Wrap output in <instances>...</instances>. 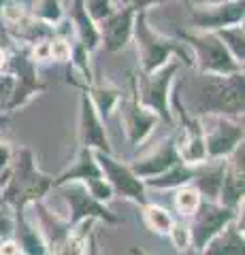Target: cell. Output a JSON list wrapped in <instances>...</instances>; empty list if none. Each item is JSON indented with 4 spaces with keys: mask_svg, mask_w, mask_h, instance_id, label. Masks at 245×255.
I'll return each instance as SVG.
<instances>
[{
    "mask_svg": "<svg viewBox=\"0 0 245 255\" xmlns=\"http://www.w3.org/2000/svg\"><path fill=\"white\" fill-rule=\"evenodd\" d=\"M188 98L196 115L243 117V73L226 77L201 73L190 83Z\"/></svg>",
    "mask_w": 245,
    "mask_h": 255,
    "instance_id": "6da1fadb",
    "label": "cell"
},
{
    "mask_svg": "<svg viewBox=\"0 0 245 255\" xmlns=\"http://www.w3.org/2000/svg\"><path fill=\"white\" fill-rule=\"evenodd\" d=\"M53 187V179L36 168L30 149H21L13 157L11 172L2 185V200L11 209H26L28 204L41 202V198Z\"/></svg>",
    "mask_w": 245,
    "mask_h": 255,
    "instance_id": "7a4b0ae2",
    "label": "cell"
},
{
    "mask_svg": "<svg viewBox=\"0 0 245 255\" xmlns=\"http://www.w3.org/2000/svg\"><path fill=\"white\" fill-rule=\"evenodd\" d=\"M132 34L137 36V51L141 55V68H143V75L156 73L158 68H162L164 64L169 62V58L173 53L179 55L184 62L194 64L192 55H188L184 45H179L177 41H171V38H164L160 34L147 26L145 21V11L143 13H134V23H132Z\"/></svg>",
    "mask_w": 245,
    "mask_h": 255,
    "instance_id": "3957f363",
    "label": "cell"
},
{
    "mask_svg": "<svg viewBox=\"0 0 245 255\" xmlns=\"http://www.w3.org/2000/svg\"><path fill=\"white\" fill-rule=\"evenodd\" d=\"M181 38L188 47L194 49L192 58L201 73L207 75H237L243 73V66L237 64L235 58L226 51L222 41L216 36V32H181Z\"/></svg>",
    "mask_w": 245,
    "mask_h": 255,
    "instance_id": "277c9868",
    "label": "cell"
},
{
    "mask_svg": "<svg viewBox=\"0 0 245 255\" xmlns=\"http://www.w3.org/2000/svg\"><path fill=\"white\" fill-rule=\"evenodd\" d=\"M199 122L207 159H226L243 142V122L224 115H205Z\"/></svg>",
    "mask_w": 245,
    "mask_h": 255,
    "instance_id": "5b68a950",
    "label": "cell"
},
{
    "mask_svg": "<svg viewBox=\"0 0 245 255\" xmlns=\"http://www.w3.org/2000/svg\"><path fill=\"white\" fill-rule=\"evenodd\" d=\"M237 217H239V211L226 209V206L218 204V202L203 200L188 223L190 243H192V247L196 251L203 253V249L209 245L211 238L218 236L228 223L237 221Z\"/></svg>",
    "mask_w": 245,
    "mask_h": 255,
    "instance_id": "8992f818",
    "label": "cell"
},
{
    "mask_svg": "<svg viewBox=\"0 0 245 255\" xmlns=\"http://www.w3.org/2000/svg\"><path fill=\"white\" fill-rule=\"evenodd\" d=\"M179 62H167L156 73H149L141 77V87L137 90V100L149 109L158 117H162L167 124H173V115L169 113V85L173 75L177 73Z\"/></svg>",
    "mask_w": 245,
    "mask_h": 255,
    "instance_id": "52a82bcc",
    "label": "cell"
},
{
    "mask_svg": "<svg viewBox=\"0 0 245 255\" xmlns=\"http://www.w3.org/2000/svg\"><path fill=\"white\" fill-rule=\"evenodd\" d=\"M58 189H62V194H64V200L68 204V211H70V217L66 219V226L73 230L75 226H79L81 221H105V223H120V219L115 217V215L107 209L102 202H98L96 198L90 196V191L85 189L83 183H64V185H60Z\"/></svg>",
    "mask_w": 245,
    "mask_h": 255,
    "instance_id": "ba28073f",
    "label": "cell"
},
{
    "mask_svg": "<svg viewBox=\"0 0 245 255\" xmlns=\"http://www.w3.org/2000/svg\"><path fill=\"white\" fill-rule=\"evenodd\" d=\"M94 157H96V162H98L102 179L111 185L113 194H120L141 206L147 204L145 183L130 170V166L117 162V159L111 157V153H102V151H94Z\"/></svg>",
    "mask_w": 245,
    "mask_h": 255,
    "instance_id": "9c48e42d",
    "label": "cell"
},
{
    "mask_svg": "<svg viewBox=\"0 0 245 255\" xmlns=\"http://www.w3.org/2000/svg\"><path fill=\"white\" fill-rule=\"evenodd\" d=\"M243 0H231L216 6H190V21L199 32H216L243 21Z\"/></svg>",
    "mask_w": 245,
    "mask_h": 255,
    "instance_id": "30bf717a",
    "label": "cell"
},
{
    "mask_svg": "<svg viewBox=\"0 0 245 255\" xmlns=\"http://www.w3.org/2000/svg\"><path fill=\"white\" fill-rule=\"evenodd\" d=\"M243 142L237 147L226 159V170H224V181H222V189L218 196V204L226 206V209L239 211V206L243 202V194H245V179H243Z\"/></svg>",
    "mask_w": 245,
    "mask_h": 255,
    "instance_id": "8fae6325",
    "label": "cell"
},
{
    "mask_svg": "<svg viewBox=\"0 0 245 255\" xmlns=\"http://www.w3.org/2000/svg\"><path fill=\"white\" fill-rule=\"evenodd\" d=\"M137 79H132V98L126 102L124 109L120 111L126 124V134H128L130 145H141L149 132L154 130V126L158 124V115L152 113L149 109H145L141 102L137 100Z\"/></svg>",
    "mask_w": 245,
    "mask_h": 255,
    "instance_id": "7c38bea8",
    "label": "cell"
},
{
    "mask_svg": "<svg viewBox=\"0 0 245 255\" xmlns=\"http://www.w3.org/2000/svg\"><path fill=\"white\" fill-rule=\"evenodd\" d=\"M132 23H134V11L130 6H120L113 15H109L105 21H100L96 30L107 51L124 49L132 36Z\"/></svg>",
    "mask_w": 245,
    "mask_h": 255,
    "instance_id": "4fadbf2b",
    "label": "cell"
},
{
    "mask_svg": "<svg viewBox=\"0 0 245 255\" xmlns=\"http://www.w3.org/2000/svg\"><path fill=\"white\" fill-rule=\"evenodd\" d=\"M179 159V153H177V147H175V138H167L162 140L158 149L154 151L152 155H147L143 159H137V162L130 164V170L137 174L141 181L145 179H152V177H158V174L167 172L169 168H173Z\"/></svg>",
    "mask_w": 245,
    "mask_h": 255,
    "instance_id": "5bb4252c",
    "label": "cell"
},
{
    "mask_svg": "<svg viewBox=\"0 0 245 255\" xmlns=\"http://www.w3.org/2000/svg\"><path fill=\"white\" fill-rule=\"evenodd\" d=\"M81 145L90 151H102V153H111L105 126L100 122L98 111L94 109L92 98L88 94L81 96Z\"/></svg>",
    "mask_w": 245,
    "mask_h": 255,
    "instance_id": "9a60e30c",
    "label": "cell"
},
{
    "mask_svg": "<svg viewBox=\"0 0 245 255\" xmlns=\"http://www.w3.org/2000/svg\"><path fill=\"white\" fill-rule=\"evenodd\" d=\"M203 255H245V241H243V215L237 217V223L228 226L213 236L209 245L203 249Z\"/></svg>",
    "mask_w": 245,
    "mask_h": 255,
    "instance_id": "2e32d148",
    "label": "cell"
},
{
    "mask_svg": "<svg viewBox=\"0 0 245 255\" xmlns=\"http://www.w3.org/2000/svg\"><path fill=\"white\" fill-rule=\"evenodd\" d=\"M13 234L15 243L19 245V249L23 255H49L47 245L43 241L38 228H34L32 223L26 219L23 209H13Z\"/></svg>",
    "mask_w": 245,
    "mask_h": 255,
    "instance_id": "e0dca14e",
    "label": "cell"
},
{
    "mask_svg": "<svg viewBox=\"0 0 245 255\" xmlns=\"http://www.w3.org/2000/svg\"><path fill=\"white\" fill-rule=\"evenodd\" d=\"M203 166V164H199ZM224 170H226V159L218 164H207L203 168H194V177L190 181L196 191L201 194V198H207L209 202H218L220 189H222V181H224Z\"/></svg>",
    "mask_w": 245,
    "mask_h": 255,
    "instance_id": "ac0fdd59",
    "label": "cell"
},
{
    "mask_svg": "<svg viewBox=\"0 0 245 255\" xmlns=\"http://www.w3.org/2000/svg\"><path fill=\"white\" fill-rule=\"evenodd\" d=\"M100 168H98V162L94 157V151L90 149H81L79 151V157L77 162L73 164V168H68L66 172H62L58 179H53V189L64 185V183H88L92 179H100Z\"/></svg>",
    "mask_w": 245,
    "mask_h": 255,
    "instance_id": "d6986e66",
    "label": "cell"
},
{
    "mask_svg": "<svg viewBox=\"0 0 245 255\" xmlns=\"http://www.w3.org/2000/svg\"><path fill=\"white\" fill-rule=\"evenodd\" d=\"M194 177V166L177 162L173 168H169L167 172L158 174V177L145 179V187H154V189H177L181 185H188Z\"/></svg>",
    "mask_w": 245,
    "mask_h": 255,
    "instance_id": "ffe728a7",
    "label": "cell"
},
{
    "mask_svg": "<svg viewBox=\"0 0 245 255\" xmlns=\"http://www.w3.org/2000/svg\"><path fill=\"white\" fill-rule=\"evenodd\" d=\"M216 36L222 41V45L226 47V51L233 55L237 64L243 66V60H245V36H243V26L237 23V26H228L222 30H216Z\"/></svg>",
    "mask_w": 245,
    "mask_h": 255,
    "instance_id": "44dd1931",
    "label": "cell"
},
{
    "mask_svg": "<svg viewBox=\"0 0 245 255\" xmlns=\"http://www.w3.org/2000/svg\"><path fill=\"white\" fill-rule=\"evenodd\" d=\"M143 221L152 232L160 236H169L173 226H175V219H173V215L169 211H164L162 206L149 204V202L143 204Z\"/></svg>",
    "mask_w": 245,
    "mask_h": 255,
    "instance_id": "7402d4cb",
    "label": "cell"
},
{
    "mask_svg": "<svg viewBox=\"0 0 245 255\" xmlns=\"http://www.w3.org/2000/svg\"><path fill=\"white\" fill-rule=\"evenodd\" d=\"M201 202H203L201 194L190 185V183L177 187L175 196H173V209H175V213H179L181 217H192L194 211L201 206Z\"/></svg>",
    "mask_w": 245,
    "mask_h": 255,
    "instance_id": "603a6c76",
    "label": "cell"
},
{
    "mask_svg": "<svg viewBox=\"0 0 245 255\" xmlns=\"http://www.w3.org/2000/svg\"><path fill=\"white\" fill-rule=\"evenodd\" d=\"M83 9L92 21H105L109 15H113L117 9L113 6V0H83Z\"/></svg>",
    "mask_w": 245,
    "mask_h": 255,
    "instance_id": "cb8c5ba5",
    "label": "cell"
},
{
    "mask_svg": "<svg viewBox=\"0 0 245 255\" xmlns=\"http://www.w3.org/2000/svg\"><path fill=\"white\" fill-rule=\"evenodd\" d=\"M34 17L43 23H56L62 19V6L58 0H38Z\"/></svg>",
    "mask_w": 245,
    "mask_h": 255,
    "instance_id": "d4e9b609",
    "label": "cell"
},
{
    "mask_svg": "<svg viewBox=\"0 0 245 255\" xmlns=\"http://www.w3.org/2000/svg\"><path fill=\"white\" fill-rule=\"evenodd\" d=\"M115 102H117V92L115 90H102V87H96V90H94L92 105L98 111V115L109 117V113H111L113 107H115Z\"/></svg>",
    "mask_w": 245,
    "mask_h": 255,
    "instance_id": "484cf974",
    "label": "cell"
},
{
    "mask_svg": "<svg viewBox=\"0 0 245 255\" xmlns=\"http://www.w3.org/2000/svg\"><path fill=\"white\" fill-rule=\"evenodd\" d=\"M85 185V189L90 191V196L92 198H96L98 202H102L105 204V200H111L113 198V189H111V185L105 181V179H92V181H88V183H83Z\"/></svg>",
    "mask_w": 245,
    "mask_h": 255,
    "instance_id": "4316f807",
    "label": "cell"
},
{
    "mask_svg": "<svg viewBox=\"0 0 245 255\" xmlns=\"http://www.w3.org/2000/svg\"><path fill=\"white\" fill-rule=\"evenodd\" d=\"M169 236H171V241H173V245L177 247V251H186L190 245V230H188V223H177L175 221V226H173V230L169 232Z\"/></svg>",
    "mask_w": 245,
    "mask_h": 255,
    "instance_id": "83f0119b",
    "label": "cell"
},
{
    "mask_svg": "<svg viewBox=\"0 0 245 255\" xmlns=\"http://www.w3.org/2000/svg\"><path fill=\"white\" fill-rule=\"evenodd\" d=\"M70 58V45L62 38H51L49 41V60L64 62Z\"/></svg>",
    "mask_w": 245,
    "mask_h": 255,
    "instance_id": "f1b7e54d",
    "label": "cell"
},
{
    "mask_svg": "<svg viewBox=\"0 0 245 255\" xmlns=\"http://www.w3.org/2000/svg\"><path fill=\"white\" fill-rule=\"evenodd\" d=\"M81 255H100V249H98V234L96 230H92L88 234V241H85V249Z\"/></svg>",
    "mask_w": 245,
    "mask_h": 255,
    "instance_id": "f546056e",
    "label": "cell"
},
{
    "mask_svg": "<svg viewBox=\"0 0 245 255\" xmlns=\"http://www.w3.org/2000/svg\"><path fill=\"white\" fill-rule=\"evenodd\" d=\"M0 255H23L19 245L11 241V238H4V241H0Z\"/></svg>",
    "mask_w": 245,
    "mask_h": 255,
    "instance_id": "4dcf8cb0",
    "label": "cell"
},
{
    "mask_svg": "<svg viewBox=\"0 0 245 255\" xmlns=\"http://www.w3.org/2000/svg\"><path fill=\"white\" fill-rule=\"evenodd\" d=\"M164 0H130V9L134 11V13H143L147 6H152V4H162Z\"/></svg>",
    "mask_w": 245,
    "mask_h": 255,
    "instance_id": "1f68e13d",
    "label": "cell"
},
{
    "mask_svg": "<svg viewBox=\"0 0 245 255\" xmlns=\"http://www.w3.org/2000/svg\"><path fill=\"white\" fill-rule=\"evenodd\" d=\"M34 58L36 60H49V41H41L34 45Z\"/></svg>",
    "mask_w": 245,
    "mask_h": 255,
    "instance_id": "d6a6232c",
    "label": "cell"
},
{
    "mask_svg": "<svg viewBox=\"0 0 245 255\" xmlns=\"http://www.w3.org/2000/svg\"><path fill=\"white\" fill-rule=\"evenodd\" d=\"M231 2V0H190V6H216V4H224Z\"/></svg>",
    "mask_w": 245,
    "mask_h": 255,
    "instance_id": "836d02e7",
    "label": "cell"
},
{
    "mask_svg": "<svg viewBox=\"0 0 245 255\" xmlns=\"http://www.w3.org/2000/svg\"><path fill=\"white\" fill-rule=\"evenodd\" d=\"M0 70H6V53L0 49Z\"/></svg>",
    "mask_w": 245,
    "mask_h": 255,
    "instance_id": "e575fe53",
    "label": "cell"
},
{
    "mask_svg": "<svg viewBox=\"0 0 245 255\" xmlns=\"http://www.w3.org/2000/svg\"><path fill=\"white\" fill-rule=\"evenodd\" d=\"M130 255H152V253H147L143 249H139V247H130Z\"/></svg>",
    "mask_w": 245,
    "mask_h": 255,
    "instance_id": "d590c367",
    "label": "cell"
},
{
    "mask_svg": "<svg viewBox=\"0 0 245 255\" xmlns=\"http://www.w3.org/2000/svg\"><path fill=\"white\" fill-rule=\"evenodd\" d=\"M6 122H9V117H6L4 113H0V128H2V126H4Z\"/></svg>",
    "mask_w": 245,
    "mask_h": 255,
    "instance_id": "8d00e7d4",
    "label": "cell"
},
{
    "mask_svg": "<svg viewBox=\"0 0 245 255\" xmlns=\"http://www.w3.org/2000/svg\"><path fill=\"white\" fill-rule=\"evenodd\" d=\"M117 2H120L122 6H128V4H130V0H117Z\"/></svg>",
    "mask_w": 245,
    "mask_h": 255,
    "instance_id": "74e56055",
    "label": "cell"
},
{
    "mask_svg": "<svg viewBox=\"0 0 245 255\" xmlns=\"http://www.w3.org/2000/svg\"><path fill=\"white\" fill-rule=\"evenodd\" d=\"M4 2H6V0H0V6H2V4H4Z\"/></svg>",
    "mask_w": 245,
    "mask_h": 255,
    "instance_id": "f35d334b",
    "label": "cell"
},
{
    "mask_svg": "<svg viewBox=\"0 0 245 255\" xmlns=\"http://www.w3.org/2000/svg\"><path fill=\"white\" fill-rule=\"evenodd\" d=\"M181 2H190V0H181Z\"/></svg>",
    "mask_w": 245,
    "mask_h": 255,
    "instance_id": "ab89813d",
    "label": "cell"
}]
</instances>
